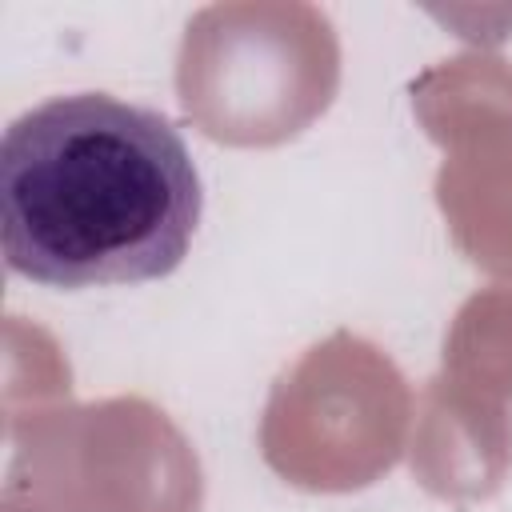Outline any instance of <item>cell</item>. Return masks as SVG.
I'll return each instance as SVG.
<instances>
[{
  "label": "cell",
  "instance_id": "1",
  "mask_svg": "<svg viewBox=\"0 0 512 512\" xmlns=\"http://www.w3.org/2000/svg\"><path fill=\"white\" fill-rule=\"evenodd\" d=\"M200 212L196 160L180 128L156 108L72 92L4 128V264L32 284L164 280L184 264Z\"/></svg>",
  "mask_w": 512,
  "mask_h": 512
}]
</instances>
